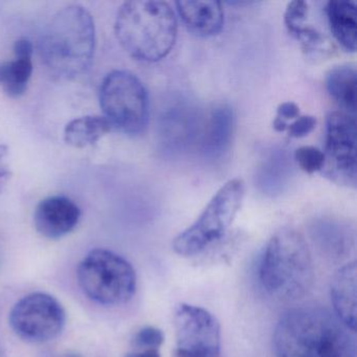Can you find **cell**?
<instances>
[{
  "label": "cell",
  "instance_id": "cell-1",
  "mask_svg": "<svg viewBox=\"0 0 357 357\" xmlns=\"http://www.w3.org/2000/svg\"><path fill=\"white\" fill-rule=\"evenodd\" d=\"M351 331L326 309H292L275 326L273 348L277 357H355Z\"/></svg>",
  "mask_w": 357,
  "mask_h": 357
},
{
  "label": "cell",
  "instance_id": "cell-2",
  "mask_svg": "<svg viewBox=\"0 0 357 357\" xmlns=\"http://www.w3.org/2000/svg\"><path fill=\"white\" fill-rule=\"evenodd\" d=\"M96 47L93 16L79 5L60 10L39 40L43 61L54 76L73 79L89 70Z\"/></svg>",
  "mask_w": 357,
  "mask_h": 357
},
{
  "label": "cell",
  "instance_id": "cell-3",
  "mask_svg": "<svg viewBox=\"0 0 357 357\" xmlns=\"http://www.w3.org/2000/svg\"><path fill=\"white\" fill-rule=\"evenodd\" d=\"M114 32L121 47L133 59L150 63L160 61L174 47L176 16L164 1H127L116 14Z\"/></svg>",
  "mask_w": 357,
  "mask_h": 357
},
{
  "label": "cell",
  "instance_id": "cell-4",
  "mask_svg": "<svg viewBox=\"0 0 357 357\" xmlns=\"http://www.w3.org/2000/svg\"><path fill=\"white\" fill-rule=\"evenodd\" d=\"M259 279L266 294L282 302L308 294L314 267L308 244L298 231L285 227L273 235L261 259Z\"/></svg>",
  "mask_w": 357,
  "mask_h": 357
},
{
  "label": "cell",
  "instance_id": "cell-5",
  "mask_svg": "<svg viewBox=\"0 0 357 357\" xmlns=\"http://www.w3.org/2000/svg\"><path fill=\"white\" fill-rule=\"evenodd\" d=\"M77 277L83 292L105 306L129 302L137 290V273L132 265L104 248H96L84 257Z\"/></svg>",
  "mask_w": 357,
  "mask_h": 357
},
{
  "label": "cell",
  "instance_id": "cell-6",
  "mask_svg": "<svg viewBox=\"0 0 357 357\" xmlns=\"http://www.w3.org/2000/svg\"><path fill=\"white\" fill-rule=\"evenodd\" d=\"M245 194L240 178L229 179L216 192L197 220L179 234L173 250L183 257L197 256L221 239L239 212Z\"/></svg>",
  "mask_w": 357,
  "mask_h": 357
},
{
  "label": "cell",
  "instance_id": "cell-7",
  "mask_svg": "<svg viewBox=\"0 0 357 357\" xmlns=\"http://www.w3.org/2000/svg\"><path fill=\"white\" fill-rule=\"evenodd\" d=\"M100 104L112 128L129 135L145 130L149 119V99L143 83L132 73H109L102 82Z\"/></svg>",
  "mask_w": 357,
  "mask_h": 357
},
{
  "label": "cell",
  "instance_id": "cell-8",
  "mask_svg": "<svg viewBox=\"0 0 357 357\" xmlns=\"http://www.w3.org/2000/svg\"><path fill=\"white\" fill-rule=\"evenodd\" d=\"M356 144L354 116L347 112H331L327 118L325 164L321 169L330 181L337 185L356 187Z\"/></svg>",
  "mask_w": 357,
  "mask_h": 357
},
{
  "label": "cell",
  "instance_id": "cell-9",
  "mask_svg": "<svg viewBox=\"0 0 357 357\" xmlns=\"http://www.w3.org/2000/svg\"><path fill=\"white\" fill-rule=\"evenodd\" d=\"M10 325L22 340L41 344L61 333L66 311L54 296L36 292L16 303L10 313Z\"/></svg>",
  "mask_w": 357,
  "mask_h": 357
},
{
  "label": "cell",
  "instance_id": "cell-10",
  "mask_svg": "<svg viewBox=\"0 0 357 357\" xmlns=\"http://www.w3.org/2000/svg\"><path fill=\"white\" fill-rule=\"evenodd\" d=\"M176 354L178 357H218L220 325L202 307L179 304L174 311Z\"/></svg>",
  "mask_w": 357,
  "mask_h": 357
},
{
  "label": "cell",
  "instance_id": "cell-11",
  "mask_svg": "<svg viewBox=\"0 0 357 357\" xmlns=\"http://www.w3.org/2000/svg\"><path fill=\"white\" fill-rule=\"evenodd\" d=\"M80 218V208L72 199L53 196L39 202L35 210L34 225L43 237L60 239L74 231Z\"/></svg>",
  "mask_w": 357,
  "mask_h": 357
},
{
  "label": "cell",
  "instance_id": "cell-12",
  "mask_svg": "<svg viewBox=\"0 0 357 357\" xmlns=\"http://www.w3.org/2000/svg\"><path fill=\"white\" fill-rule=\"evenodd\" d=\"M177 13L188 30L199 37L219 34L225 22L222 5L218 1H176Z\"/></svg>",
  "mask_w": 357,
  "mask_h": 357
},
{
  "label": "cell",
  "instance_id": "cell-13",
  "mask_svg": "<svg viewBox=\"0 0 357 357\" xmlns=\"http://www.w3.org/2000/svg\"><path fill=\"white\" fill-rule=\"evenodd\" d=\"M331 302L335 315L352 331L356 326V262L338 269L331 282Z\"/></svg>",
  "mask_w": 357,
  "mask_h": 357
},
{
  "label": "cell",
  "instance_id": "cell-14",
  "mask_svg": "<svg viewBox=\"0 0 357 357\" xmlns=\"http://www.w3.org/2000/svg\"><path fill=\"white\" fill-rule=\"evenodd\" d=\"M330 30L347 51L354 53L357 45V5L354 1L331 0L326 8Z\"/></svg>",
  "mask_w": 357,
  "mask_h": 357
},
{
  "label": "cell",
  "instance_id": "cell-15",
  "mask_svg": "<svg viewBox=\"0 0 357 357\" xmlns=\"http://www.w3.org/2000/svg\"><path fill=\"white\" fill-rule=\"evenodd\" d=\"M233 129L234 116L231 108L225 105L215 108L202 142L206 155L213 158L222 155L231 144Z\"/></svg>",
  "mask_w": 357,
  "mask_h": 357
},
{
  "label": "cell",
  "instance_id": "cell-16",
  "mask_svg": "<svg viewBox=\"0 0 357 357\" xmlns=\"http://www.w3.org/2000/svg\"><path fill=\"white\" fill-rule=\"evenodd\" d=\"M356 70L351 66H336L326 76V89L330 97L351 116L356 112Z\"/></svg>",
  "mask_w": 357,
  "mask_h": 357
},
{
  "label": "cell",
  "instance_id": "cell-17",
  "mask_svg": "<svg viewBox=\"0 0 357 357\" xmlns=\"http://www.w3.org/2000/svg\"><path fill=\"white\" fill-rule=\"evenodd\" d=\"M104 116H86L75 119L64 129V141L75 148H85L97 143L101 137L112 131Z\"/></svg>",
  "mask_w": 357,
  "mask_h": 357
},
{
  "label": "cell",
  "instance_id": "cell-18",
  "mask_svg": "<svg viewBox=\"0 0 357 357\" xmlns=\"http://www.w3.org/2000/svg\"><path fill=\"white\" fill-rule=\"evenodd\" d=\"M32 74V58L15 57L12 61L0 63V86L9 97H22Z\"/></svg>",
  "mask_w": 357,
  "mask_h": 357
},
{
  "label": "cell",
  "instance_id": "cell-19",
  "mask_svg": "<svg viewBox=\"0 0 357 357\" xmlns=\"http://www.w3.org/2000/svg\"><path fill=\"white\" fill-rule=\"evenodd\" d=\"M313 233L321 246L336 256L344 254L350 246V231L340 223L321 221L313 227Z\"/></svg>",
  "mask_w": 357,
  "mask_h": 357
},
{
  "label": "cell",
  "instance_id": "cell-20",
  "mask_svg": "<svg viewBox=\"0 0 357 357\" xmlns=\"http://www.w3.org/2000/svg\"><path fill=\"white\" fill-rule=\"evenodd\" d=\"M294 160L301 170L312 174L323 169L325 164V154L319 148L303 146L294 152Z\"/></svg>",
  "mask_w": 357,
  "mask_h": 357
},
{
  "label": "cell",
  "instance_id": "cell-21",
  "mask_svg": "<svg viewBox=\"0 0 357 357\" xmlns=\"http://www.w3.org/2000/svg\"><path fill=\"white\" fill-rule=\"evenodd\" d=\"M290 35L294 36L296 40L300 41L302 49L308 55L317 53V52L325 51V47L327 45L325 36H323L321 33L315 30L312 26L304 24V26L290 33Z\"/></svg>",
  "mask_w": 357,
  "mask_h": 357
},
{
  "label": "cell",
  "instance_id": "cell-22",
  "mask_svg": "<svg viewBox=\"0 0 357 357\" xmlns=\"http://www.w3.org/2000/svg\"><path fill=\"white\" fill-rule=\"evenodd\" d=\"M307 15H308V5L305 1L294 0L288 3L284 14V24L289 34L296 29L304 26Z\"/></svg>",
  "mask_w": 357,
  "mask_h": 357
},
{
  "label": "cell",
  "instance_id": "cell-23",
  "mask_svg": "<svg viewBox=\"0 0 357 357\" xmlns=\"http://www.w3.org/2000/svg\"><path fill=\"white\" fill-rule=\"evenodd\" d=\"M165 336L162 330L158 328L145 327L139 330L133 338V344L137 348L142 349H160L164 342Z\"/></svg>",
  "mask_w": 357,
  "mask_h": 357
},
{
  "label": "cell",
  "instance_id": "cell-24",
  "mask_svg": "<svg viewBox=\"0 0 357 357\" xmlns=\"http://www.w3.org/2000/svg\"><path fill=\"white\" fill-rule=\"evenodd\" d=\"M317 126V119L312 116H300L288 125L287 132L289 137L301 139L312 132Z\"/></svg>",
  "mask_w": 357,
  "mask_h": 357
},
{
  "label": "cell",
  "instance_id": "cell-25",
  "mask_svg": "<svg viewBox=\"0 0 357 357\" xmlns=\"http://www.w3.org/2000/svg\"><path fill=\"white\" fill-rule=\"evenodd\" d=\"M300 116V108L294 102H284L280 104L277 109V118L287 122Z\"/></svg>",
  "mask_w": 357,
  "mask_h": 357
},
{
  "label": "cell",
  "instance_id": "cell-26",
  "mask_svg": "<svg viewBox=\"0 0 357 357\" xmlns=\"http://www.w3.org/2000/svg\"><path fill=\"white\" fill-rule=\"evenodd\" d=\"M33 52H34V47L28 39H20L14 45L15 57L32 58Z\"/></svg>",
  "mask_w": 357,
  "mask_h": 357
},
{
  "label": "cell",
  "instance_id": "cell-27",
  "mask_svg": "<svg viewBox=\"0 0 357 357\" xmlns=\"http://www.w3.org/2000/svg\"><path fill=\"white\" fill-rule=\"evenodd\" d=\"M9 154V148L6 145H0V177L7 176L10 174L9 168L6 164V158Z\"/></svg>",
  "mask_w": 357,
  "mask_h": 357
},
{
  "label": "cell",
  "instance_id": "cell-28",
  "mask_svg": "<svg viewBox=\"0 0 357 357\" xmlns=\"http://www.w3.org/2000/svg\"><path fill=\"white\" fill-rule=\"evenodd\" d=\"M125 357H160L158 349H144L141 351L128 353Z\"/></svg>",
  "mask_w": 357,
  "mask_h": 357
},
{
  "label": "cell",
  "instance_id": "cell-29",
  "mask_svg": "<svg viewBox=\"0 0 357 357\" xmlns=\"http://www.w3.org/2000/svg\"><path fill=\"white\" fill-rule=\"evenodd\" d=\"M288 123L285 122V121L281 120L280 118H277L275 116V121H273V129H275L277 132H284V131H287Z\"/></svg>",
  "mask_w": 357,
  "mask_h": 357
},
{
  "label": "cell",
  "instance_id": "cell-30",
  "mask_svg": "<svg viewBox=\"0 0 357 357\" xmlns=\"http://www.w3.org/2000/svg\"><path fill=\"white\" fill-rule=\"evenodd\" d=\"M66 357H80V356H79V355L72 354V355H68V356H66Z\"/></svg>",
  "mask_w": 357,
  "mask_h": 357
}]
</instances>
